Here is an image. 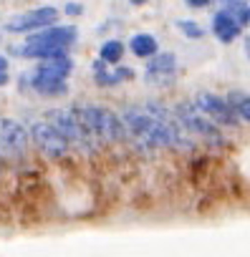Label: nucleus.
I'll list each match as a JSON object with an SVG mask.
<instances>
[{"instance_id":"1","label":"nucleus","mask_w":250,"mask_h":257,"mask_svg":"<svg viewBox=\"0 0 250 257\" xmlns=\"http://www.w3.org/2000/svg\"><path fill=\"white\" fill-rule=\"evenodd\" d=\"M170 103H172V113L177 123L200 144L205 154H225L232 147V134H227L212 118H207L190 96H177Z\"/></svg>"},{"instance_id":"2","label":"nucleus","mask_w":250,"mask_h":257,"mask_svg":"<svg viewBox=\"0 0 250 257\" xmlns=\"http://www.w3.org/2000/svg\"><path fill=\"white\" fill-rule=\"evenodd\" d=\"M78 101L89 128L104 149H129V134L116 106L104 101H91V98H78Z\"/></svg>"},{"instance_id":"3","label":"nucleus","mask_w":250,"mask_h":257,"mask_svg":"<svg viewBox=\"0 0 250 257\" xmlns=\"http://www.w3.org/2000/svg\"><path fill=\"white\" fill-rule=\"evenodd\" d=\"M28 134H31V144H33V154L48 164H73L81 162L73 152V147L68 144V139L58 132V128L43 116V113H33L31 118H26Z\"/></svg>"},{"instance_id":"4","label":"nucleus","mask_w":250,"mask_h":257,"mask_svg":"<svg viewBox=\"0 0 250 257\" xmlns=\"http://www.w3.org/2000/svg\"><path fill=\"white\" fill-rule=\"evenodd\" d=\"M182 73H185V66H182L180 53L172 48H162L157 56H152L142 63L139 81L157 93H167V91L177 88V83L182 81Z\"/></svg>"},{"instance_id":"5","label":"nucleus","mask_w":250,"mask_h":257,"mask_svg":"<svg viewBox=\"0 0 250 257\" xmlns=\"http://www.w3.org/2000/svg\"><path fill=\"white\" fill-rule=\"evenodd\" d=\"M33 144L23 118L0 113V159L3 164H21L31 159Z\"/></svg>"},{"instance_id":"6","label":"nucleus","mask_w":250,"mask_h":257,"mask_svg":"<svg viewBox=\"0 0 250 257\" xmlns=\"http://www.w3.org/2000/svg\"><path fill=\"white\" fill-rule=\"evenodd\" d=\"M63 21L61 18V11L56 3H38L33 8H26V11H18L13 16L6 18L3 23V36H13V38H26L31 33H38L53 23Z\"/></svg>"},{"instance_id":"7","label":"nucleus","mask_w":250,"mask_h":257,"mask_svg":"<svg viewBox=\"0 0 250 257\" xmlns=\"http://www.w3.org/2000/svg\"><path fill=\"white\" fill-rule=\"evenodd\" d=\"M192 101H195V106L207 116V118H212L220 128H225L227 134H240L242 132V121H240V116L235 113V108H232V103L227 101V96L225 93H220V91H212V88H195L192 91V96H190Z\"/></svg>"},{"instance_id":"8","label":"nucleus","mask_w":250,"mask_h":257,"mask_svg":"<svg viewBox=\"0 0 250 257\" xmlns=\"http://www.w3.org/2000/svg\"><path fill=\"white\" fill-rule=\"evenodd\" d=\"M89 78H91V83L99 88V91H119V88H124V86H129V83H134L137 78H139V71H137V66H132V63H119V66H109V63H104L101 58H91V63H89Z\"/></svg>"},{"instance_id":"9","label":"nucleus","mask_w":250,"mask_h":257,"mask_svg":"<svg viewBox=\"0 0 250 257\" xmlns=\"http://www.w3.org/2000/svg\"><path fill=\"white\" fill-rule=\"evenodd\" d=\"M26 43H36V46H53V48H66V51H76L81 43V28L78 23L71 21H58L38 33H31L26 38H21Z\"/></svg>"},{"instance_id":"10","label":"nucleus","mask_w":250,"mask_h":257,"mask_svg":"<svg viewBox=\"0 0 250 257\" xmlns=\"http://www.w3.org/2000/svg\"><path fill=\"white\" fill-rule=\"evenodd\" d=\"M31 83H66L76 76V56L66 53L61 58H51V61H38L31 63Z\"/></svg>"},{"instance_id":"11","label":"nucleus","mask_w":250,"mask_h":257,"mask_svg":"<svg viewBox=\"0 0 250 257\" xmlns=\"http://www.w3.org/2000/svg\"><path fill=\"white\" fill-rule=\"evenodd\" d=\"M207 31H210V36L215 38V43L222 46V48L235 46V43L245 36V28L237 23V18H235L232 13H227V11H220V8H212V11H210Z\"/></svg>"},{"instance_id":"12","label":"nucleus","mask_w":250,"mask_h":257,"mask_svg":"<svg viewBox=\"0 0 250 257\" xmlns=\"http://www.w3.org/2000/svg\"><path fill=\"white\" fill-rule=\"evenodd\" d=\"M127 51H129L132 58L144 63L147 58H152V56H157L162 51V43H159V38L152 31H134L127 38Z\"/></svg>"},{"instance_id":"13","label":"nucleus","mask_w":250,"mask_h":257,"mask_svg":"<svg viewBox=\"0 0 250 257\" xmlns=\"http://www.w3.org/2000/svg\"><path fill=\"white\" fill-rule=\"evenodd\" d=\"M127 41L124 38H119V36H109V38H101L99 43H96V58H101L104 63H109V66H119V63H124L127 61Z\"/></svg>"},{"instance_id":"14","label":"nucleus","mask_w":250,"mask_h":257,"mask_svg":"<svg viewBox=\"0 0 250 257\" xmlns=\"http://www.w3.org/2000/svg\"><path fill=\"white\" fill-rule=\"evenodd\" d=\"M172 28H175V33H177L182 41H187V43H200V41H205V38L210 36L207 23H202V21H197V18H192V16H180V18H175V21H172Z\"/></svg>"},{"instance_id":"15","label":"nucleus","mask_w":250,"mask_h":257,"mask_svg":"<svg viewBox=\"0 0 250 257\" xmlns=\"http://www.w3.org/2000/svg\"><path fill=\"white\" fill-rule=\"evenodd\" d=\"M225 96L232 103L235 113L240 116L242 126H250V88H227Z\"/></svg>"},{"instance_id":"16","label":"nucleus","mask_w":250,"mask_h":257,"mask_svg":"<svg viewBox=\"0 0 250 257\" xmlns=\"http://www.w3.org/2000/svg\"><path fill=\"white\" fill-rule=\"evenodd\" d=\"M58 11H61V18L63 21L76 23L78 18L86 16V3H84V0H63V3L58 6Z\"/></svg>"},{"instance_id":"17","label":"nucleus","mask_w":250,"mask_h":257,"mask_svg":"<svg viewBox=\"0 0 250 257\" xmlns=\"http://www.w3.org/2000/svg\"><path fill=\"white\" fill-rule=\"evenodd\" d=\"M124 28V18L121 16H109V18H104L96 28H94V33L99 36V41L101 38H109V36H114L116 31H121Z\"/></svg>"},{"instance_id":"18","label":"nucleus","mask_w":250,"mask_h":257,"mask_svg":"<svg viewBox=\"0 0 250 257\" xmlns=\"http://www.w3.org/2000/svg\"><path fill=\"white\" fill-rule=\"evenodd\" d=\"M13 83H16V91H18L21 96L33 98V91H31V68H21V71L13 76Z\"/></svg>"},{"instance_id":"19","label":"nucleus","mask_w":250,"mask_h":257,"mask_svg":"<svg viewBox=\"0 0 250 257\" xmlns=\"http://www.w3.org/2000/svg\"><path fill=\"white\" fill-rule=\"evenodd\" d=\"M247 6H250V0H215V8L227 11V13H237V11H242Z\"/></svg>"},{"instance_id":"20","label":"nucleus","mask_w":250,"mask_h":257,"mask_svg":"<svg viewBox=\"0 0 250 257\" xmlns=\"http://www.w3.org/2000/svg\"><path fill=\"white\" fill-rule=\"evenodd\" d=\"M182 6L192 13H207L215 8V0H182Z\"/></svg>"},{"instance_id":"21","label":"nucleus","mask_w":250,"mask_h":257,"mask_svg":"<svg viewBox=\"0 0 250 257\" xmlns=\"http://www.w3.org/2000/svg\"><path fill=\"white\" fill-rule=\"evenodd\" d=\"M240 46H242V58L250 63V31H245V36L240 38Z\"/></svg>"},{"instance_id":"22","label":"nucleus","mask_w":250,"mask_h":257,"mask_svg":"<svg viewBox=\"0 0 250 257\" xmlns=\"http://www.w3.org/2000/svg\"><path fill=\"white\" fill-rule=\"evenodd\" d=\"M124 6H129V8H134V11H142V8H149V6H152V0H127Z\"/></svg>"},{"instance_id":"23","label":"nucleus","mask_w":250,"mask_h":257,"mask_svg":"<svg viewBox=\"0 0 250 257\" xmlns=\"http://www.w3.org/2000/svg\"><path fill=\"white\" fill-rule=\"evenodd\" d=\"M8 71H13V61L6 53H0V73H8Z\"/></svg>"},{"instance_id":"24","label":"nucleus","mask_w":250,"mask_h":257,"mask_svg":"<svg viewBox=\"0 0 250 257\" xmlns=\"http://www.w3.org/2000/svg\"><path fill=\"white\" fill-rule=\"evenodd\" d=\"M3 38H6V36H3V31H0V43H3Z\"/></svg>"},{"instance_id":"25","label":"nucleus","mask_w":250,"mask_h":257,"mask_svg":"<svg viewBox=\"0 0 250 257\" xmlns=\"http://www.w3.org/2000/svg\"><path fill=\"white\" fill-rule=\"evenodd\" d=\"M116 3H127V0H116Z\"/></svg>"},{"instance_id":"26","label":"nucleus","mask_w":250,"mask_h":257,"mask_svg":"<svg viewBox=\"0 0 250 257\" xmlns=\"http://www.w3.org/2000/svg\"><path fill=\"white\" fill-rule=\"evenodd\" d=\"M0 164H3V159H0Z\"/></svg>"}]
</instances>
